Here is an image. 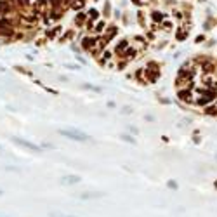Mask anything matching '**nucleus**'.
<instances>
[{"label": "nucleus", "instance_id": "nucleus-1", "mask_svg": "<svg viewBox=\"0 0 217 217\" xmlns=\"http://www.w3.org/2000/svg\"><path fill=\"white\" fill-rule=\"evenodd\" d=\"M61 134L70 137V139H75V141H87L89 139V135L80 132V130H61Z\"/></svg>", "mask_w": 217, "mask_h": 217}, {"label": "nucleus", "instance_id": "nucleus-4", "mask_svg": "<svg viewBox=\"0 0 217 217\" xmlns=\"http://www.w3.org/2000/svg\"><path fill=\"white\" fill-rule=\"evenodd\" d=\"M52 217H73V216H56V214H52Z\"/></svg>", "mask_w": 217, "mask_h": 217}, {"label": "nucleus", "instance_id": "nucleus-2", "mask_svg": "<svg viewBox=\"0 0 217 217\" xmlns=\"http://www.w3.org/2000/svg\"><path fill=\"white\" fill-rule=\"evenodd\" d=\"M76 181H80V177H76V175H66V177H63V183H66V184H75Z\"/></svg>", "mask_w": 217, "mask_h": 217}, {"label": "nucleus", "instance_id": "nucleus-5", "mask_svg": "<svg viewBox=\"0 0 217 217\" xmlns=\"http://www.w3.org/2000/svg\"><path fill=\"white\" fill-rule=\"evenodd\" d=\"M0 195H2V191H0Z\"/></svg>", "mask_w": 217, "mask_h": 217}, {"label": "nucleus", "instance_id": "nucleus-3", "mask_svg": "<svg viewBox=\"0 0 217 217\" xmlns=\"http://www.w3.org/2000/svg\"><path fill=\"white\" fill-rule=\"evenodd\" d=\"M17 142L26 146V148H30V150H38V146H35V144H31V142H28V141H23V139H17Z\"/></svg>", "mask_w": 217, "mask_h": 217}]
</instances>
